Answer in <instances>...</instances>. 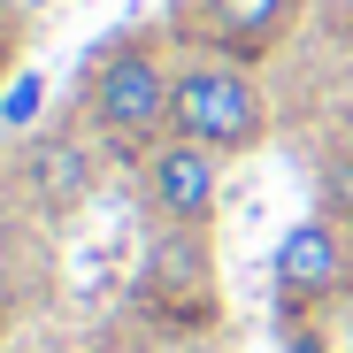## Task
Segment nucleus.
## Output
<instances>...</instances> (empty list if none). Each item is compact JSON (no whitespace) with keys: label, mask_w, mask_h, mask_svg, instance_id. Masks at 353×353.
I'll return each instance as SVG.
<instances>
[{"label":"nucleus","mask_w":353,"mask_h":353,"mask_svg":"<svg viewBox=\"0 0 353 353\" xmlns=\"http://www.w3.org/2000/svg\"><path fill=\"white\" fill-rule=\"evenodd\" d=\"M85 108H92V131L123 154H154L176 123V62L154 39H123L108 46L92 77H85Z\"/></svg>","instance_id":"f257e3e1"},{"label":"nucleus","mask_w":353,"mask_h":353,"mask_svg":"<svg viewBox=\"0 0 353 353\" xmlns=\"http://www.w3.org/2000/svg\"><path fill=\"white\" fill-rule=\"evenodd\" d=\"M169 139H192V146H208L223 161L254 154L269 139V100H261L254 70L230 62V54H208V46L185 54L176 62V123H169Z\"/></svg>","instance_id":"f03ea898"},{"label":"nucleus","mask_w":353,"mask_h":353,"mask_svg":"<svg viewBox=\"0 0 353 353\" xmlns=\"http://www.w3.org/2000/svg\"><path fill=\"white\" fill-rule=\"evenodd\" d=\"M223 154L192 146V139H161L154 154H139V200L161 230H208L223 208Z\"/></svg>","instance_id":"7ed1b4c3"},{"label":"nucleus","mask_w":353,"mask_h":353,"mask_svg":"<svg viewBox=\"0 0 353 353\" xmlns=\"http://www.w3.org/2000/svg\"><path fill=\"white\" fill-rule=\"evenodd\" d=\"M345 284H353V246L338 239V223H323V215H300V223L269 246V292H276L284 307L338 300Z\"/></svg>","instance_id":"20e7f679"},{"label":"nucleus","mask_w":353,"mask_h":353,"mask_svg":"<svg viewBox=\"0 0 353 353\" xmlns=\"http://www.w3.org/2000/svg\"><path fill=\"white\" fill-rule=\"evenodd\" d=\"M307 0H200L192 8V39L208 54H230V62H269V54L300 31Z\"/></svg>","instance_id":"39448f33"},{"label":"nucleus","mask_w":353,"mask_h":353,"mask_svg":"<svg viewBox=\"0 0 353 353\" xmlns=\"http://www.w3.org/2000/svg\"><path fill=\"white\" fill-rule=\"evenodd\" d=\"M345 85H353V54H345Z\"/></svg>","instance_id":"423d86ee"}]
</instances>
